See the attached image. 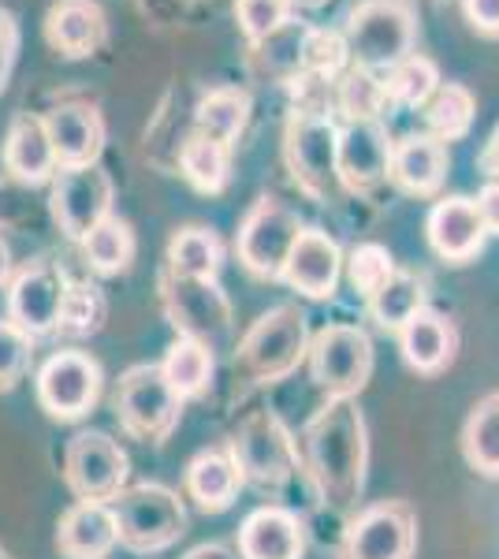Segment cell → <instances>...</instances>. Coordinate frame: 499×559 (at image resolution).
I'll use <instances>...</instances> for the list:
<instances>
[{"mask_svg":"<svg viewBox=\"0 0 499 559\" xmlns=\"http://www.w3.org/2000/svg\"><path fill=\"white\" fill-rule=\"evenodd\" d=\"M298 466L310 489L332 515H354L366 492L369 429L354 400H324V407L302 426Z\"/></svg>","mask_w":499,"mask_h":559,"instance_id":"obj_1","label":"cell"},{"mask_svg":"<svg viewBox=\"0 0 499 559\" xmlns=\"http://www.w3.org/2000/svg\"><path fill=\"white\" fill-rule=\"evenodd\" d=\"M310 324L298 306L284 302L261 313L235 347V366L253 384H276L292 377L310 355Z\"/></svg>","mask_w":499,"mask_h":559,"instance_id":"obj_2","label":"cell"},{"mask_svg":"<svg viewBox=\"0 0 499 559\" xmlns=\"http://www.w3.org/2000/svg\"><path fill=\"white\" fill-rule=\"evenodd\" d=\"M343 38L358 68L388 71L414 52L417 12L411 0H358L347 15Z\"/></svg>","mask_w":499,"mask_h":559,"instance_id":"obj_3","label":"cell"},{"mask_svg":"<svg viewBox=\"0 0 499 559\" xmlns=\"http://www.w3.org/2000/svg\"><path fill=\"white\" fill-rule=\"evenodd\" d=\"M112 515L120 526V545L139 556L168 552L187 534V503L176 489L161 481H142L123 489L112 500Z\"/></svg>","mask_w":499,"mask_h":559,"instance_id":"obj_4","label":"cell"},{"mask_svg":"<svg viewBox=\"0 0 499 559\" xmlns=\"http://www.w3.org/2000/svg\"><path fill=\"white\" fill-rule=\"evenodd\" d=\"M112 407L116 418H120V429L127 437L142 440V444H165L176 432L179 418H183V400L171 392L161 366L153 362L123 369L112 395Z\"/></svg>","mask_w":499,"mask_h":559,"instance_id":"obj_5","label":"cell"},{"mask_svg":"<svg viewBox=\"0 0 499 559\" xmlns=\"http://www.w3.org/2000/svg\"><path fill=\"white\" fill-rule=\"evenodd\" d=\"M373 340L361 324L332 321L310 340V377L329 400H358L373 377Z\"/></svg>","mask_w":499,"mask_h":559,"instance_id":"obj_6","label":"cell"},{"mask_svg":"<svg viewBox=\"0 0 499 559\" xmlns=\"http://www.w3.org/2000/svg\"><path fill=\"white\" fill-rule=\"evenodd\" d=\"M228 452L242 474V485H253L261 492L284 489L295 477L298 466V444L292 432L284 429V421L269 411H258L250 418H242V426L235 429L228 440Z\"/></svg>","mask_w":499,"mask_h":559,"instance_id":"obj_7","label":"cell"},{"mask_svg":"<svg viewBox=\"0 0 499 559\" xmlns=\"http://www.w3.org/2000/svg\"><path fill=\"white\" fill-rule=\"evenodd\" d=\"M161 302L176 329V336L198 340L216 350L231 336V299L216 280H190L176 273H161Z\"/></svg>","mask_w":499,"mask_h":559,"instance_id":"obj_8","label":"cell"},{"mask_svg":"<svg viewBox=\"0 0 499 559\" xmlns=\"http://www.w3.org/2000/svg\"><path fill=\"white\" fill-rule=\"evenodd\" d=\"M302 236V221L280 198H258L235 231V254L253 280H280L295 239Z\"/></svg>","mask_w":499,"mask_h":559,"instance_id":"obj_9","label":"cell"},{"mask_svg":"<svg viewBox=\"0 0 499 559\" xmlns=\"http://www.w3.org/2000/svg\"><path fill=\"white\" fill-rule=\"evenodd\" d=\"M414 548L417 511L406 500H377L351 515L340 559H414Z\"/></svg>","mask_w":499,"mask_h":559,"instance_id":"obj_10","label":"cell"},{"mask_svg":"<svg viewBox=\"0 0 499 559\" xmlns=\"http://www.w3.org/2000/svg\"><path fill=\"white\" fill-rule=\"evenodd\" d=\"M127 477H131V459L120 448V440H112L108 432L83 429L68 440L63 481L79 500L112 503L127 489Z\"/></svg>","mask_w":499,"mask_h":559,"instance_id":"obj_11","label":"cell"},{"mask_svg":"<svg viewBox=\"0 0 499 559\" xmlns=\"http://www.w3.org/2000/svg\"><path fill=\"white\" fill-rule=\"evenodd\" d=\"M49 187V213L71 242H83L97 224L112 216L116 183L102 165L57 168Z\"/></svg>","mask_w":499,"mask_h":559,"instance_id":"obj_12","label":"cell"},{"mask_svg":"<svg viewBox=\"0 0 499 559\" xmlns=\"http://www.w3.org/2000/svg\"><path fill=\"white\" fill-rule=\"evenodd\" d=\"M102 362L86 350H57L38 369V403L57 421L86 418L102 400Z\"/></svg>","mask_w":499,"mask_h":559,"instance_id":"obj_13","label":"cell"},{"mask_svg":"<svg viewBox=\"0 0 499 559\" xmlns=\"http://www.w3.org/2000/svg\"><path fill=\"white\" fill-rule=\"evenodd\" d=\"M287 165L295 173V183L306 194L324 202L332 194V183H340L335 176V153H340V128L329 112H298L287 123L284 139Z\"/></svg>","mask_w":499,"mask_h":559,"instance_id":"obj_14","label":"cell"},{"mask_svg":"<svg viewBox=\"0 0 499 559\" xmlns=\"http://www.w3.org/2000/svg\"><path fill=\"white\" fill-rule=\"evenodd\" d=\"M68 292V276L52 261H31L8 280V321L23 329L31 340L57 332L60 302Z\"/></svg>","mask_w":499,"mask_h":559,"instance_id":"obj_15","label":"cell"},{"mask_svg":"<svg viewBox=\"0 0 499 559\" xmlns=\"http://www.w3.org/2000/svg\"><path fill=\"white\" fill-rule=\"evenodd\" d=\"M343 276V250L324 228H302V236L295 239L292 254L284 265V284L298 292L302 299L324 302L335 295Z\"/></svg>","mask_w":499,"mask_h":559,"instance_id":"obj_16","label":"cell"},{"mask_svg":"<svg viewBox=\"0 0 499 559\" xmlns=\"http://www.w3.org/2000/svg\"><path fill=\"white\" fill-rule=\"evenodd\" d=\"M60 168L97 165L105 150V116L90 102H63L41 116Z\"/></svg>","mask_w":499,"mask_h":559,"instance_id":"obj_17","label":"cell"},{"mask_svg":"<svg viewBox=\"0 0 499 559\" xmlns=\"http://www.w3.org/2000/svg\"><path fill=\"white\" fill-rule=\"evenodd\" d=\"M388 160H392V139L384 123H347L340 131V153H335V176L354 194H366L388 179Z\"/></svg>","mask_w":499,"mask_h":559,"instance_id":"obj_18","label":"cell"},{"mask_svg":"<svg viewBox=\"0 0 499 559\" xmlns=\"http://www.w3.org/2000/svg\"><path fill=\"white\" fill-rule=\"evenodd\" d=\"M425 231H429V247L437 250L443 261H451V265H462V261L477 258L488 239L485 221H480V213H477V202L466 194L440 198L429 210Z\"/></svg>","mask_w":499,"mask_h":559,"instance_id":"obj_19","label":"cell"},{"mask_svg":"<svg viewBox=\"0 0 499 559\" xmlns=\"http://www.w3.org/2000/svg\"><path fill=\"white\" fill-rule=\"evenodd\" d=\"M451 157L448 146L432 134H403L392 142V160H388V179L411 198H432L440 194L448 179Z\"/></svg>","mask_w":499,"mask_h":559,"instance_id":"obj_20","label":"cell"},{"mask_svg":"<svg viewBox=\"0 0 499 559\" xmlns=\"http://www.w3.org/2000/svg\"><path fill=\"white\" fill-rule=\"evenodd\" d=\"M395 336H399V350H403V362L421 377L443 373L459 355V329L451 324V318L432 310V306L417 310Z\"/></svg>","mask_w":499,"mask_h":559,"instance_id":"obj_21","label":"cell"},{"mask_svg":"<svg viewBox=\"0 0 499 559\" xmlns=\"http://www.w3.org/2000/svg\"><path fill=\"white\" fill-rule=\"evenodd\" d=\"M306 534L295 511L265 503L239 526V559H302Z\"/></svg>","mask_w":499,"mask_h":559,"instance_id":"obj_22","label":"cell"},{"mask_svg":"<svg viewBox=\"0 0 499 559\" xmlns=\"http://www.w3.org/2000/svg\"><path fill=\"white\" fill-rule=\"evenodd\" d=\"M116 545H120V526L112 503L79 500L75 508L63 511L57 526V552L63 559H108Z\"/></svg>","mask_w":499,"mask_h":559,"instance_id":"obj_23","label":"cell"},{"mask_svg":"<svg viewBox=\"0 0 499 559\" xmlns=\"http://www.w3.org/2000/svg\"><path fill=\"white\" fill-rule=\"evenodd\" d=\"M45 38L71 60L94 57L108 38V20L97 0H57L45 15Z\"/></svg>","mask_w":499,"mask_h":559,"instance_id":"obj_24","label":"cell"},{"mask_svg":"<svg viewBox=\"0 0 499 559\" xmlns=\"http://www.w3.org/2000/svg\"><path fill=\"white\" fill-rule=\"evenodd\" d=\"M4 168L12 179H20L26 187H45L57 176V153H52L49 131H45L41 116L20 112L12 120V128L4 134Z\"/></svg>","mask_w":499,"mask_h":559,"instance_id":"obj_25","label":"cell"},{"mask_svg":"<svg viewBox=\"0 0 499 559\" xmlns=\"http://www.w3.org/2000/svg\"><path fill=\"white\" fill-rule=\"evenodd\" d=\"M183 485H187L190 500L198 503V511L221 515V511H228L231 503L239 500L242 474H239V466H235L228 448H205V452H198L187 463Z\"/></svg>","mask_w":499,"mask_h":559,"instance_id":"obj_26","label":"cell"},{"mask_svg":"<svg viewBox=\"0 0 499 559\" xmlns=\"http://www.w3.org/2000/svg\"><path fill=\"white\" fill-rule=\"evenodd\" d=\"M250 123V94L239 86H216L198 102L194 108V134L221 142V146H235L239 134Z\"/></svg>","mask_w":499,"mask_h":559,"instance_id":"obj_27","label":"cell"},{"mask_svg":"<svg viewBox=\"0 0 499 559\" xmlns=\"http://www.w3.org/2000/svg\"><path fill=\"white\" fill-rule=\"evenodd\" d=\"M221 265H224V242L205 224H187V228H179L168 239V258H165L168 273L190 280H216L221 276Z\"/></svg>","mask_w":499,"mask_h":559,"instance_id":"obj_28","label":"cell"},{"mask_svg":"<svg viewBox=\"0 0 499 559\" xmlns=\"http://www.w3.org/2000/svg\"><path fill=\"white\" fill-rule=\"evenodd\" d=\"M213 369H216L213 350L205 344H198V340H187V336L171 340L165 362H161V373H165L171 392H176L183 403L202 400L209 392V384H213Z\"/></svg>","mask_w":499,"mask_h":559,"instance_id":"obj_29","label":"cell"},{"mask_svg":"<svg viewBox=\"0 0 499 559\" xmlns=\"http://www.w3.org/2000/svg\"><path fill=\"white\" fill-rule=\"evenodd\" d=\"M462 455L480 477H499V392L477 400L462 426Z\"/></svg>","mask_w":499,"mask_h":559,"instance_id":"obj_30","label":"cell"},{"mask_svg":"<svg viewBox=\"0 0 499 559\" xmlns=\"http://www.w3.org/2000/svg\"><path fill=\"white\" fill-rule=\"evenodd\" d=\"M179 173L198 194H224L231 179V146H221L205 134H190L179 146Z\"/></svg>","mask_w":499,"mask_h":559,"instance_id":"obj_31","label":"cell"},{"mask_svg":"<svg viewBox=\"0 0 499 559\" xmlns=\"http://www.w3.org/2000/svg\"><path fill=\"white\" fill-rule=\"evenodd\" d=\"M83 247L86 265L94 269L97 276H120L131 269L134 250H139V239H134V228L123 221V216H108V221L97 224L90 236L79 242Z\"/></svg>","mask_w":499,"mask_h":559,"instance_id":"obj_32","label":"cell"},{"mask_svg":"<svg viewBox=\"0 0 499 559\" xmlns=\"http://www.w3.org/2000/svg\"><path fill=\"white\" fill-rule=\"evenodd\" d=\"M425 306H429L425 280L411 273V269H395V273L388 276V284L369 299V313H373V321L380 329L399 332L417 310H425Z\"/></svg>","mask_w":499,"mask_h":559,"instance_id":"obj_33","label":"cell"},{"mask_svg":"<svg viewBox=\"0 0 499 559\" xmlns=\"http://www.w3.org/2000/svg\"><path fill=\"white\" fill-rule=\"evenodd\" d=\"M425 112V123H429V134L440 142H459L466 139L470 128H474V112H477V102L466 86L459 83H440L437 94L421 105Z\"/></svg>","mask_w":499,"mask_h":559,"instance_id":"obj_34","label":"cell"},{"mask_svg":"<svg viewBox=\"0 0 499 559\" xmlns=\"http://www.w3.org/2000/svg\"><path fill=\"white\" fill-rule=\"evenodd\" d=\"M388 108L384 79L369 68H347L335 83V112L347 123H369L380 120V112Z\"/></svg>","mask_w":499,"mask_h":559,"instance_id":"obj_35","label":"cell"},{"mask_svg":"<svg viewBox=\"0 0 499 559\" xmlns=\"http://www.w3.org/2000/svg\"><path fill=\"white\" fill-rule=\"evenodd\" d=\"M108 321V299L97 284H86V280H68V292H63L60 302V318H57V332L71 340H86L97 336Z\"/></svg>","mask_w":499,"mask_h":559,"instance_id":"obj_36","label":"cell"},{"mask_svg":"<svg viewBox=\"0 0 499 559\" xmlns=\"http://www.w3.org/2000/svg\"><path fill=\"white\" fill-rule=\"evenodd\" d=\"M440 86V68L432 64L429 57H403L399 64H392L384 71V94L388 105H403V108H421L437 94Z\"/></svg>","mask_w":499,"mask_h":559,"instance_id":"obj_37","label":"cell"},{"mask_svg":"<svg viewBox=\"0 0 499 559\" xmlns=\"http://www.w3.org/2000/svg\"><path fill=\"white\" fill-rule=\"evenodd\" d=\"M306 34H310V26L298 23V20H287L276 34H269L265 41L253 45V60H258V68L269 71V75H276V79L295 83V79L302 75Z\"/></svg>","mask_w":499,"mask_h":559,"instance_id":"obj_38","label":"cell"},{"mask_svg":"<svg viewBox=\"0 0 499 559\" xmlns=\"http://www.w3.org/2000/svg\"><path fill=\"white\" fill-rule=\"evenodd\" d=\"M395 258L388 247H380V242H361V247H354L347 258H343V273H347L351 287L361 295V299H373L380 287L388 284V276L395 273Z\"/></svg>","mask_w":499,"mask_h":559,"instance_id":"obj_39","label":"cell"},{"mask_svg":"<svg viewBox=\"0 0 499 559\" xmlns=\"http://www.w3.org/2000/svg\"><path fill=\"white\" fill-rule=\"evenodd\" d=\"M351 52H347V38L343 31H317L310 26L306 34V52H302V75H313V79H332L343 75L347 68Z\"/></svg>","mask_w":499,"mask_h":559,"instance_id":"obj_40","label":"cell"},{"mask_svg":"<svg viewBox=\"0 0 499 559\" xmlns=\"http://www.w3.org/2000/svg\"><path fill=\"white\" fill-rule=\"evenodd\" d=\"M235 20L247 41L258 45L292 20V0H235Z\"/></svg>","mask_w":499,"mask_h":559,"instance_id":"obj_41","label":"cell"},{"mask_svg":"<svg viewBox=\"0 0 499 559\" xmlns=\"http://www.w3.org/2000/svg\"><path fill=\"white\" fill-rule=\"evenodd\" d=\"M34 340L23 329H15L12 321H0V392L20 384V377L31 369Z\"/></svg>","mask_w":499,"mask_h":559,"instance_id":"obj_42","label":"cell"},{"mask_svg":"<svg viewBox=\"0 0 499 559\" xmlns=\"http://www.w3.org/2000/svg\"><path fill=\"white\" fill-rule=\"evenodd\" d=\"M462 15L480 34H499V0H462Z\"/></svg>","mask_w":499,"mask_h":559,"instance_id":"obj_43","label":"cell"},{"mask_svg":"<svg viewBox=\"0 0 499 559\" xmlns=\"http://www.w3.org/2000/svg\"><path fill=\"white\" fill-rule=\"evenodd\" d=\"M474 202H477L480 221H485V231L488 236H499V179H488Z\"/></svg>","mask_w":499,"mask_h":559,"instance_id":"obj_44","label":"cell"},{"mask_svg":"<svg viewBox=\"0 0 499 559\" xmlns=\"http://www.w3.org/2000/svg\"><path fill=\"white\" fill-rule=\"evenodd\" d=\"M477 168H480V173H485L488 179H499V123H496V131L488 134L485 150L477 153Z\"/></svg>","mask_w":499,"mask_h":559,"instance_id":"obj_45","label":"cell"},{"mask_svg":"<svg viewBox=\"0 0 499 559\" xmlns=\"http://www.w3.org/2000/svg\"><path fill=\"white\" fill-rule=\"evenodd\" d=\"M183 559H239V552L228 548V545H221V540H209V545L190 548Z\"/></svg>","mask_w":499,"mask_h":559,"instance_id":"obj_46","label":"cell"},{"mask_svg":"<svg viewBox=\"0 0 499 559\" xmlns=\"http://www.w3.org/2000/svg\"><path fill=\"white\" fill-rule=\"evenodd\" d=\"M8 280H12V247L0 236V287H4Z\"/></svg>","mask_w":499,"mask_h":559,"instance_id":"obj_47","label":"cell"},{"mask_svg":"<svg viewBox=\"0 0 499 559\" xmlns=\"http://www.w3.org/2000/svg\"><path fill=\"white\" fill-rule=\"evenodd\" d=\"M329 4V0H292V8H321Z\"/></svg>","mask_w":499,"mask_h":559,"instance_id":"obj_48","label":"cell"},{"mask_svg":"<svg viewBox=\"0 0 499 559\" xmlns=\"http://www.w3.org/2000/svg\"><path fill=\"white\" fill-rule=\"evenodd\" d=\"M0 198H4V187H0Z\"/></svg>","mask_w":499,"mask_h":559,"instance_id":"obj_49","label":"cell"}]
</instances>
